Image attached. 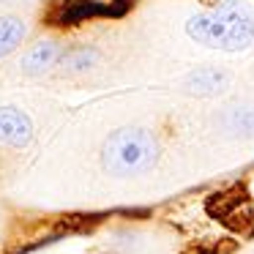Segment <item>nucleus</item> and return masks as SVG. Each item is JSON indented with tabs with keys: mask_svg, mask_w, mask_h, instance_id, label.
Returning a JSON list of instances; mask_svg holds the SVG:
<instances>
[{
	"mask_svg": "<svg viewBox=\"0 0 254 254\" xmlns=\"http://www.w3.org/2000/svg\"><path fill=\"white\" fill-rule=\"evenodd\" d=\"M191 41L221 52H243L254 44V6L249 0H221L210 11L186 19Z\"/></svg>",
	"mask_w": 254,
	"mask_h": 254,
	"instance_id": "nucleus-1",
	"label": "nucleus"
},
{
	"mask_svg": "<svg viewBox=\"0 0 254 254\" xmlns=\"http://www.w3.org/2000/svg\"><path fill=\"white\" fill-rule=\"evenodd\" d=\"M161 159V142L148 126H121L101 142V170L112 178L148 175Z\"/></svg>",
	"mask_w": 254,
	"mask_h": 254,
	"instance_id": "nucleus-2",
	"label": "nucleus"
},
{
	"mask_svg": "<svg viewBox=\"0 0 254 254\" xmlns=\"http://www.w3.org/2000/svg\"><path fill=\"white\" fill-rule=\"evenodd\" d=\"M134 8V0H58L47 22L58 28H74L88 19H118Z\"/></svg>",
	"mask_w": 254,
	"mask_h": 254,
	"instance_id": "nucleus-3",
	"label": "nucleus"
},
{
	"mask_svg": "<svg viewBox=\"0 0 254 254\" xmlns=\"http://www.w3.org/2000/svg\"><path fill=\"white\" fill-rule=\"evenodd\" d=\"M232 85V74L221 66H199L183 77V90L194 99H210V96L227 93Z\"/></svg>",
	"mask_w": 254,
	"mask_h": 254,
	"instance_id": "nucleus-4",
	"label": "nucleus"
},
{
	"mask_svg": "<svg viewBox=\"0 0 254 254\" xmlns=\"http://www.w3.org/2000/svg\"><path fill=\"white\" fill-rule=\"evenodd\" d=\"M33 137H36V128L28 112H22L19 107H11V104L0 107V145L3 148L22 150L33 142Z\"/></svg>",
	"mask_w": 254,
	"mask_h": 254,
	"instance_id": "nucleus-5",
	"label": "nucleus"
},
{
	"mask_svg": "<svg viewBox=\"0 0 254 254\" xmlns=\"http://www.w3.org/2000/svg\"><path fill=\"white\" fill-rule=\"evenodd\" d=\"M216 123L232 139H254V101H235L224 107Z\"/></svg>",
	"mask_w": 254,
	"mask_h": 254,
	"instance_id": "nucleus-6",
	"label": "nucleus"
},
{
	"mask_svg": "<svg viewBox=\"0 0 254 254\" xmlns=\"http://www.w3.org/2000/svg\"><path fill=\"white\" fill-rule=\"evenodd\" d=\"M61 55H63L61 41H55V39H41V41H36V44L22 55L19 68H22V74H28V77H41V74H47L50 68L58 66Z\"/></svg>",
	"mask_w": 254,
	"mask_h": 254,
	"instance_id": "nucleus-7",
	"label": "nucleus"
},
{
	"mask_svg": "<svg viewBox=\"0 0 254 254\" xmlns=\"http://www.w3.org/2000/svg\"><path fill=\"white\" fill-rule=\"evenodd\" d=\"M101 63V52L96 47H74V50L63 52L61 61H58V68L68 74H85L90 68H96Z\"/></svg>",
	"mask_w": 254,
	"mask_h": 254,
	"instance_id": "nucleus-8",
	"label": "nucleus"
},
{
	"mask_svg": "<svg viewBox=\"0 0 254 254\" xmlns=\"http://www.w3.org/2000/svg\"><path fill=\"white\" fill-rule=\"evenodd\" d=\"M28 36V25L17 14H3L0 17V58L11 55Z\"/></svg>",
	"mask_w": 254,
	"mask_h": 254,
	"instance_id": "nucleus-9",
	"label": "nucleus"
}]
</instances>
